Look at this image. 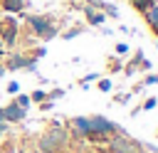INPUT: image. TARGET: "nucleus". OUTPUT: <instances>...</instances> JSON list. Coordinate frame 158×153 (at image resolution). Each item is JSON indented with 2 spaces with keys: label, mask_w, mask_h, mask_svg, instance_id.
Instances as JSON below:
<instances>
[{
  "label": "nucleus",
  "mask_w": 158,
  "mask_h": 153,
  "mask_svg": "<svg viewBox=\"0 0 158 153\" xmlns=\"http://www.w3.org/2000/svg\"><path fill=\"white\" fill-rule=\"evenodd\" d=\"M0 121H5V118H2V106H0Z\"/></svg>",
  "instance_id": "72a5a7b5"
},
{
  "label": "nucleus",
  "mask_w": 158,
  "mask_h": 153,
  "mask_svg": "<svg viewBox=\"0 0 158 153\" xmlns=\"http://www.w3.org/2000/svg\"><path fill=\"white\" fill-rule=\"evenodd\" d=\"M47 99V91H42V89H37V91H32L30 94V101H37V104H42Z\"/></svg>",
  "instance_id": "a211bd4d"
},
{
  "label": "nucleus",
  "mask_w": 158,
  "mask_h": 153,
  "mask_svg": "<svg viewBox=\"0 0 158 153\" xmlns=\"http://www.w3.org/2000/svg\"><path fill=\"white\" fill-rule=\"evenodd\" d=\"M77 138H86L91 133V126H89V116H74L69 118V126H67Z\"/></svg>",
  "instance_id": "0eeeda50"
},
{
  "label": "nucleus",
  "mask_w": 158,
  "mask_h": 153,
  "mask_svg": "<svg viewBox=\"0 0 158 153\" xmlns=\"http://www.w3.org/2000/svg\"><path fill=\"white\" fill-rule=\"evenodd\" d=\"M22 17L27 20L30 30H32L40 39L49 42V39H54V37H57V27H54V22H52L49 17H44V15H22Z\"/></svg>",
  "instance_id": "7ed1b4c3"
},
{
  "label": "nucleus",
  "mask_w": 158,
  "mask_h": 153,
  "mask_svg": "<svg viewBox=\"0 0 158 153\" xmlns=\"http://www.w3.org/2000/svg\"><path fill=\"white\" fill-rule=\"evenodd\" d=\"M151 84H158V74H148V76H146L143 86H151Z\"/></svg>",
  "instance_id": "a878e982"
},
{
  "label": "nucleus",
  "mask_w": 158,
  "mask_h": 153,
  "mask_svg": "<svg viewBox=\"0 0 158 153\" xmlns=\"http://www.w3.org/2000/svg\"><path fill=\"white\" fill-rule=\"evenodd\" d=\"M5 72H7V69H5V64H0V76H2Z\"/></svg>",
  "instance_id": "473e14b6"
},
{
  "label": "nucleus",
  "mask_w": 158,
  "mask_h": 153,
  "mask_svg": "<svg viewBox=\"0 0 158 153\" xmlns=\"http://www.w3.org/2000/svg\"><path fill=\"white\" fill-rule=\"evenodd\" d=\"M121 67H123L121 62H116V59H111V67H109V72H114V74H116V72H121Z\"/></svg>",
  "instance_id": "c85d7f7f"
},
{
  "label": "nucleus",
  "mask_w": 158,
  "mask_h": 153,
  "mask_svg": "<svg viewBox=\"0 0 158 153\" xmlns=\"http://www.w3.org/2000/svg\"><path fill=\"white\" fill-rule=\"evenodd\" d=\"M106 153H109V151H106Z\"/></svg>",
  "instance_id": "ea45409f"
},
{
  "label": "nucleus",
  "mask_w": 158,
  "mask_h": 153,
  "mask_svg": "<svg viewBox=\"0 0 158 153\" xmlns=\"http://www.w3.org/2000/svg\"><path fill=\"white\" fill-rule=\"evenodd\" d=\"M5 91H7V94H12V96H15V94H20V84H17V81H10V84L5 86Z\"/></svg>",
  "instance_id": "412c9836"
},
{
  "label": "nucleus",
  "mask_w": 158,
  "mask_h": 153,
  "mask_svg": "<svg viewBox=\"0 0 158 153\" xmlns=\"http://www.w3.org/2000/svg\"><path fill=\"white\" fill-rule=\"evenodd\" d=\"M128 2H131V7H133L136 12H141V15L153 5V0H128Z\"/></svg>",
  "instance_id": "ddd939ff"
},
{
  "label": "nucleus",
  "mask_w": 158,
  "mask_h": 153,
  "mask_svg": "<svg viewBox=\"0 0 158 153\" xmlns=\"http://www.w3.org/2000/svg\"><path fill=\"white\" fill-rule=\"evenodd\" d=\"M138 69H141V72H151V69H153V64H151V62L143 57V62H141V67H138Z\"/></svg>",
  "instance_id": "cd10ccee"
},
{
  "label": "nucleus",
  "mask_w": 158,
  "mask_h": 153,
  "mask_svg": "<svg viewBox=\"0 0 158 153\" xmlns=\"http://www.w3.org/2000/svg\"><path fill=\"white\" fill-rule=\"evenodd\" d=\"M89 126H91V133L86 136V141H109V136H114L118 128V123L109 121L106 116H89Z\"/></svg>",
  "instance_id": "f03ea898"
},
{
  "label": "nucleus",
  "mask_w": 158,
  "mask_h": 153,
  "mask_svg": "<svg viewBox=\"0 0 158 153\" xmlns=\"http://www.w3.org/2000/svg\"><path fill=\"white\" fill-rule=\"evenodd\" d=\"M2 118H5L7 123H17V121L25 118V109H20V106H15V104H7V106H2Z\"/></svg>",
  "instance_id": "6e6552de"
},
{
  "label": "nucleus",
  "mask_w": 158,
  "mask_h": 153,
  "mask_svg": "<svg viewBox=\"0 0 158 153\" xmlns=\"http://www.w3.org/2000/svg\"><path fill=\"white\" fill-rule=\"evenodd\" d=\"M62 96H64V89H52V91L47 94V99H49V101H54V99H62Z\"/></svg>",
  "instance_id": "4be33fe9"
},
{
  "label": "nucleus",
  "mask_w": 158,
  "mask_h": 153,
  "mask_svg": "<svg viewBox=\"0 0 158 153\" xmlns=\"http://www.w3.org/2000/svg\"><path fill=\"white\" fill-rule=\"evenodd\" d=\"M44 54H47V47H37V49L32 52V57H35V59H40V57H44Z\"/></svg>",
  "instance_id": "bb28decb"
},
{
  "label": "nucleus",
  "mask_w": 158,
  "mask_h": 153,
  "mask_svg": "<svg viewBox=\"0 0 158 153\" xmlns=\"http://www.w3.org/2000/svg\"><path fill=\"white\" fill-rule=\"evenodd\" d=\"M143 20H146L148 27H156V25H158V2H153V5L143 12Z\"/></svg>",
  "instance_id": "9b49d317"
},
{
  "label": "nucleus",
  "mask_w": 158,
  "mask_h": 153,
  "mask_svg": "<svg viewBox=\"0 0 158 153\" xmlns=\"http://www.w3.org/2000/svg\"><path fill=\"white\" fill-rule=\"evenodd\" d=\"M5 69L10 72H17V69H25V72H37V59L35 57H27V54H7V62H5Z\"/></svg>",
  "instance_id": "39448f33"
},
{
  "label": "nucleus",
  "mask_w": 158,
  "mask_h": 153,
  "mask_svg": "<svg viewBox=\"0 0 158 153\" xmlns=\"http://www.w3.org/2000/svg\"><path fill=\"white\" fill-rule=\"evenodd\" d=\"M141 151H143V143H138L123 131H116L114 136H109V153H141Z\"/></svg>",
  "instance_id": "20e7f679"
},
{
  "label": "nucleus",
  "mask_w": 158,
  "mask_h": 153,
  "mask_svg": "<svg viewBox=\"0 0 158 153\" xmlns=\"http://www.w3.org/2000/svg\"><path fill=\"white\" fill-rule=\"evenodd\" d=\"M7 128H10V123H7V121H0V138L7 133Z\"/></svg>",
  "instance_id": "7c9ffc66"
},
{
  "label": "nucleus",
  "mask_w": 158,
  "mask_h": 153,
  "mask_svg": "<svg viewBox=\"0 0 158 153\" xmlns=\"http://www.w3.org/2000/svg\"><path fill=\"white\" fill-rule=\"evenodd\" d=\"M141 62H143V52H136V54H133V59H131V64H126V69H123V74H126V76H131V74H136V69L141 67Z\"/></svg>",
  "instance_id": "f8f14e48"
},
{
  "label": "nucleus",
  "mask_w": 158,
  "mask_h": 153,
  "mask_svg": "<svg viewBox=\"0 0 158 153\" xmlns=\"http://www.w3.org/2000/svg\"><path fill=\"white\" fill-rule=\"evenodd\" d=\"M141 153H146V151H141Z\"/></svg>",
  "instance_id": "4c0bfd02"
},
{
  "label": "nucleus",
  "mask_w": 158,
  "mask_h": 153,
  "mask_svg": "<svg viewBox=\"0 0 158 153\" xmlns=\"http://www.w3.org/2000/svg\"><path fill=\"white\" fill-rule=\"evenodd\" d=\"M17 32H20V25L15 17H0V39H2V47H12L17 42Z\"/></svg>",
  "instance_id": "423d86ee"
},
{
  "label": "nucleus",
  "mask_w": 158,
  "mask_h": 153,
  "mask_svg": "<svg viewBox=\"0 0 158 153\" xmlns=\"http://www.w3.org/2000/svg\"><path fill=\"white\" fill-rule=\"evenodd\" d=\"M81 10H84V15H86V22H89L91 27H99V25L106 20V15H104L101 10H96V7H91V5H84Z\"/></svg>",
  "instance_id": "1a4fd4ad"
},
{
  "label": "nucleus",
  "mask_w": 158,
  "mask_h": 153,
  "mask_svg": "<svg viewBox=\"0 0 158 153\" xmlns=\"http://www.w3.org/2000/svg\"><path fill=\"white\" fill-rule=\"evenodd\" d=\"M52 109H54V101H49V99H44L40 104V111H52Z\"/></svg>",
  "instance_id": "393cba45"
},
{
  "label": "nucleus",
  "mask_w": 158,
  "mask_h": 153,
  "mask_svg": "<svg viewBox=\"0 0 158 153\" xmlns=\"http://www.w3.org/2000/svg\"><path fill=\"white\" fill-rule=\"evenodd\" d=\"M156 106H158V99H156V96H148V99L143 101V106H141V111H153Z\"/></svg>",
  "instance_id": "dca6fc26"
},
{
  "label": "nucleus",
  "mask_w": 158,
  "mask_h": 153,
  "mask_svg": "<svg viewBox=\"0 0 158 153\" xmlns=\"http://www.w3.org/2000/svg\"><path fill=\"white\" fill-rule=\"evenodd\" d=\"M0 49H5V47H2V39H0Z\"/></svg>",
  "instance_id": "f704fd0d"
},
{
  "label": "nucleus",
  "mask_w": 158,
  "mask_h": 153,
  "mask_svg": "<svg viewBox=\"0 0 158 153\" xmlns=\"http://www.w3.org/2000/svg\"><path fill=\"white\" fill-rule=\"evenodd\" d=\"M86 5H91V7H96V10H101L104 7V0H84Z\"/></svg>",
  "instance_id": "c756f323"
},
{
  "label": "nucleus",
  "mask_w": 158,
  "mask_h": 153,
  "mask_svg": "<svg viewBox=\"0 0 158 153\" xmlns=\"http://www.w3.org/2000/svg\"><path fill=\"white\" fill-rule=\"evenodd\" d=\"M114 52H116V54H126V52H128V44H126V42H118V44L114 47Z\"/></svg>",
  "instance_id": "5701e85b"
},
{
  "label": "nucleus",
  "mask_w": 158,
  "mask_h": 153,
  "mask_svg": "<svg viewBox=\"0 0 158 153\" xmlns=\"http://www.w3.org/2000/svg\"><path fill=\"white\" fill-rule=\"evenodd\" d=\"M96 89H99V91H104V94H109V91H111V81H109V79H99Z\"/></svg>",
  "instance_id": "aec40b11"
},
{
  "label": "nucleus",
  "mask_w": 158,
  "mask_h": 153,
  "mask_svg": "<svg viewBox=\"0 0 158 153\" xmlns=\"http://www.w3.org/2000/svg\"><path fill=\"white\" fill-rule=\"evenodd\" d=\"M153 153H158V148H153Z\"/></svg>",
  "instance_id": "e433bc0d"
},
{
  "label": "nucleus",
  "mask_w": 158,
  "mask_h": 153,
  "mask_svg": "<svg viewBox=\"0 0 158 153\" xmlns=\"http://www.w3.org/2000/svg\"><path fill=\"white\" fill-rule=\"evenodd\" d=\"M128 99H131V94H116V96H114L116 104H128Z\"/></svg>",
  "instance_id": "b1692460"
},
{
  "label": "nucleus",
  "mask_w": 158,
  "mask_h": 153,
  "mask_svg": "<svg viewBox=\"0 0 158 153\" xmlns=\"http://www.w3.org/2000/svg\"><path fill=\"white\" fill-rule=\"evenodd\" d=\"M72 153H84V151H72Z\"/></svg>",
  "instance_id": "c9c22d12"
},
{
  "label": "nucleus",
  "mask_w": 158,
  "mask_h": 153,
  "mask_svg": "<svg viewBox=\"0 0 158 153\" xmlns=\"http://www.w3.org/2000/svg\"><path fill=\"white\" fill-rule=\"evenodd\" d=\"M96 79H99V74L91 72V74H86L84 79H79V86H86V84H91V81H96Z\"/></svg>",
  "instance_id": "6ab92c4d"
},
{
  "label": "nucleus",
  "mask_w": 158,
  "mask_h": 153,
  "mask_svg": "<svg viewBox=\"0 0 158 153\" xmlns=\"http://www.w3.org/2000/svg\"><path fill=\"white\" fill-rule=\"evenodd\" d=\"M84 32V27H72V30H67L64 35H62V39H74L77 35H81Z\"/></svg>",
  "instance_id": "f3484780"
},
{
  "label": "nucleus",
  "mask_w": 158,
  "mask_h": 153,
  "mask_svg": "<svg viewBox=\"0 0 158 153\" xmlns=\"http://www.w3.org/2000/svg\"><path fill=\"white\" fill-rule=\"evenodd\" d=\"M101 12H104L106 17H118V10H116V5H111V2H104Z\"/></svg>",
  "instance_id": "2eb2a0df"
},
{
  "label": "nucleus",
  "mask_w": 158,
  "mask_h": 153,
  "mask_svg": "<svg viewBox=\"0 0 158 153\" xmlns=\"http://www.w3.org/2000/svg\"><path fill=\"white\" fill-rule=\"evenodd\" d=\"M22 7H25V0H0V10H5V12H22Z\"/></svg>",
  "instance_id": "9d476101"
},
{
  "label": "nucleus",
  "mask_w": 158,
  "mask_h": 153,
  "mask_svg": "<svg viewBox=\"0 0 158 153\" xmlns=\"http://www.w3.org/2000/svg\"><path fill=\"white\" fill-rule=\"evenodd\" d=\"M151 32H153V37H158V25H156V27H151Z\"/></svg>",
  "instance_id": "2f4dec72"
},
{
  "label": "nucleus",
  "mask_w": 158,
  "mask_h": 153,
  "mask_svg": "<svg viewBox=\"0 0 158 153\" xmlns=\"http://www.w3.org/2000/svg\"><path fill=\"white\" fill-rule=\"evenodd\" d=\"M67 143H69V128H67L59 118H54L52 126L40 136L37 151H40V153H62V151L67 148Z\"/></svg>",
  "instance_id": "f257e3e1"
},
{
  "label": "nucleus",
  "mask_w": 158,
  "mask_h": 153,
  "mask_svg": "<svg viewBox=\"0 0 158 153\" xmlns=\"http://www.w3.org/2000/svg\"><path fill=\"white\" fill-rule=\"evenodd\" d=\"M153 2H158V0H153Z\"/></svg>",
  "instance_id": "58836bf2"
},
{
  "label": "nucleus",
  "mask_w": 158,
  "mask_h": 153,
  "mask_svg": "<svg viewBox=\"0 0 158 153\" xmlns=\"http://www.w3.org/2000/svg\"><path fill=\"white\" fill-rule=\"evenodd\" d=\"M12 104L27 111V106H30V94H15V101H12Z\"/></svg>",
  "instance_id": "4468645a"
}]
</instances>
